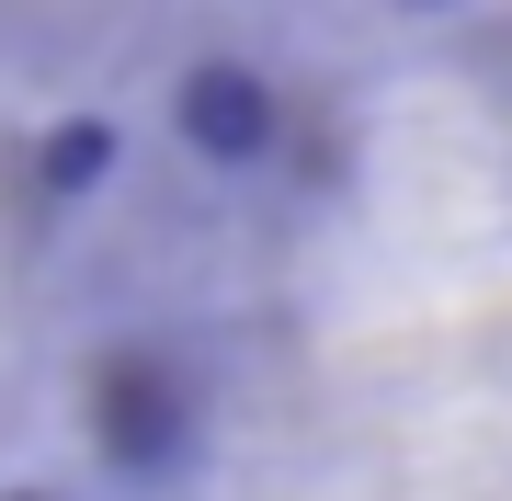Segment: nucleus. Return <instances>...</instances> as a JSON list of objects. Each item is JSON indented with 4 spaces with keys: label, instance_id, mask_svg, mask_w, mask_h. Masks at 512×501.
<instances>
[{
    "label": "nucleus",
    "instance_id": "obj_1",
    "mask_svg": "<svg viewBox=\"0 0 512 501\" xmlns=\"http://www.w3.org/2000/svg\"><path fill=\"white\" fill-rule=\"evenodd\" d=\"M92 445L114 479H183V456H194V376L171 365V353H103L92 365Z\"/></svg>",
    "mask_w": 512,
    "mask_h": 501
},
{
    "label": "nucleus",
    "instance_id": "obj_2",
    "mask_svg": "<svg viewBox=\"0 0 512 501\" xmlns=\"http://www.w3.org/2000/svg\"><path fill=\"white\" fill-rule=\"evenodd\" d=\"M171 126H183V149L205 171H251L262 149H274L285 103H274V80H262L251 57H194V69L171 80Z\"/></svg>",
    "mask_w": 512,
    "mask_h": 501
},
{
    "label": "nucleus",
    "instance_id": "obj_3",
    "mask_svg": "<svg viewBox=\"0 0 512 501\" xmlns=\"http://www.w3.org/2000/svg\"><path fill=\"white\" fill-rule=\"evenodd\" d=\"M114 160H126V137H114L103 114H69V126L35 149V183H46V194H103V183H114Z\"/></svg>",
    "mask_w": 512,
    "mask_h": 501
},
{
    "label": "nucleus",
    "instance_id": "obj_4",
    "mask_svg": "<svg viewBox=\"0 0 512 501\" xmlns=\"http://www.w3.org/2000/svg\"><path fill=\"white\" fill-rule=\"evenodd\" d=\"M12 501H46V490H12Z\"/></svg>",
    "mask_w": 512,
    "mask_h": 501
}]
</instances>
